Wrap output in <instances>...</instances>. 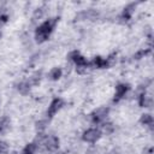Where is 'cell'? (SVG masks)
Listing matches in <instances>:
<instances>
[{"label":"cell","mask_w":154,"mask_h":154,"mask_svg":"<svg viewBox=\"0 0 154 154\" xmlns=\"http://www.w3.org/2000/svg\"><path fill=\"white\" fill-rule=\"evenodd\" d=\"M58 22H59V17H52L42 22L35 30V41L37 43L46 42L51 37L52 32L54 31Z\"/></svg>","instance_id":"6da1fadb"},{"label":"cell","mask_w":154,"mask_h":154,"mask_svg":"<svg viewBox=\"0 0 154 154\" xmlns=\"http://www.w3.org/2000/svg\"><path fill=\"white\" fill-rule=\"evenodd\" d=\"M108 112H109V108L106 107V106H101V107L95 108V109L90 113V120H91V123L95 124V125L102 124V123L105 122V119L107 118Z\"/></svg>","instance_id":"7a4b0ae2"},{"label":"cell","mask_w":154,"mask_h":154,"mask_svg":"<svg viewBox=\"0 0 154 154\" xmlns=\"http://www.w3.org/2000/svg\"><path fill=\"white\" fill-rule=\"evenodd\" d=\"M65 106V101H64V99H61V97H59V96H57V97H54V99H52V101L49 102V105H48V108H47V112H46V114H47V118L48 119H52L63 107Z\"/></svg>","instance_id":"3957f363"},{"label":"cell","mask_w":154,"mask_h":154,"mask_svg":"<svg viewBox=\"0 0 154 154\" xmlns=\"http://www.w3.org/2000/svg\"><path fill=\"white\" fill-rule=\"evenodd\" d=\"M102 136V131L99 128H89L83 131L82 134V140L87 143H95L97 142Z\"/></svg>","instance_id":"277c9868"},{"label":"cell","mask_w":154,"mask_h":154,"mask_svg":"<svg viewBox=\"0 0 154 154\" xmlns=\"http://www.w3.org/2000/svg\"><path fill=\"white\" fill-rule=\"evenodd\" d=\"M69 58L70 60L77 66V69H87L88 66H90V63L88 61V59L81 54L78 51H73L69 54Z\"/></svg>","instance_id":"5b68a950"},{"label":"cell","mask_w":154,"mask_h":154,"mask_svg":"<svg viewBox=\"0 0 154 154\" xmlns=\"http://www.w3.org/2000/svg\"><path fill=\"white\" fill-rule=\"evenodd\" d=\"M130 90V84L129 83H118L116 85V90H114V96H113V102H119L120 100H123L125 97V95L128 94V91Z\"/></svg>","instance_id":"8992f818"},{"label":"cell","mask_w":154,"mask_h":154,"mask_svg":"<svg viewBox=\"0 0 154 154\" xmlns=\"http://www.w3.org/2000/svg\"><path fill=\"white\" fill-rule=\"evenodd\" d=\"M43 144H45V148H46L47 150L54 152V150H57V149L59 148V146H60V140H59V137L55 136V135H49V136L46 137Z\"/></svg>","instance_id":"52a82bcc"},{"label":"cell","mask_w":154,"mask_h":154,"mask_svg":"<svg viewBox=\"0 0 154 154\" xmlns=\"http://www.w3.org/2000/svg\"><path fill=\"white\" fill-rule=\"evenodd\" d=\"M137 5H138V2H130V4H128V5L123 8V11H122V14H120L122 19H124V20H130V19L132 18L134 13H135V10H136V6H137Z\"/></svg>","instance_id":"ba28073f"},{"label":"cell","mask_w":154,"mask_h":154,"mask_svg":"<svg viewBox=\"0 0 154 154\" xmlns=\"http://www.w3.org/2000/svg\"><path fill=\"white\" fill-rule=\"evenodd\" d=\"M89 63H90V66H93L94 69H99V70H101V69H109L107 59L103 58V57H100V55L94 57L93 60L89 61Z\"/></svg>","instance_id":"9c48e42d"},{"label":"cell","mask_w":154,"mask_h":154,"mask_svg":"<svg viewBox=\"0 0 154 154\" xmlns=\"http://www.w3.org/2000/svg\"><path fill=\"white\" fill-rule=\"evenodd\" d=\"M137 102H138L140 107H150L152 106V96L149 94H147L146 91H142L138 95Z\"/></svg>","instance_id":"30bf717a"},{"label":"cell","mask_w":154,"mask_h":154,"mask_svg":"<svg viewBox=\"0 0 154 154\" xmlns=\"http://www.w3.org/2000/svg\"><path fill=\"white\" fill-rule=\"evenodd\" d=\"M10 128H11V118L8 116L0 117V135L7 134Z\"/></svg>","instance_id":"8fae6325"},{"label":"cell","mask_w":154,"mask_h":154,"mask_svg":"<svg viewBox=\"0 0 154 154\" xmlns=\"http://www.w3.org/2000/svg\"><path fill=\"white\" fill-rule=\"evenodd\" d=\"M140 123H141L143 126H147V128H149L150 130H153L154 119H153V116H152L150 113H143V114H141V117H140Z\"/></svg>","instance_id":"7c38bea8"},{"label":"cell","mask_w":154,"mask_h":154,"mask_svg":"<svg viewBox=\"0 0 154 154\" xmlns=\"http://www.w3.org/2000/svg\"><path fill=\"white\" fill-rule=\"evenodd\" d=\"M61 76H63V70H61V67H59V66H55V67H53L51 71H49V73H48V78L51 79V81H59L60 78H61Z\"/></svg>","instance_id":"4fadbf2b"},{"label":"cell","mask_w":154,"mask_h":154,"mask_svg":"<svg viewBox=\"0 0 154 154\" xmlns=\"http://www.w3.org/2000/svg\"><path fill=\"white\" fill-rule=\"evenodd\" d=\"M31 89V84L29 83V81H23L18 84V91L22 95H26Z\"/></svg>","instance_id":"5bb4252c"},{"label":"cell","mask_w":154,"mask_h":154,"mask_svg":"<svg viewBox=\"0 0 154 154\" xmlns=\"http://www.w3.org/2000/svg\"><path fill=\"white\" fill-rule=\"evenodd\" d=\"M36 148H37V146H36L35 142H29V143H26L24 146V148L22 149L20 154H35Z\"/></svg>","instance_id":"9a60e30c"},{"label":"cell","mask_w":154,"mask_h":154,"mask_svg":"<svg viewBox=\"0 0 154 154\" xmlns=\"http://www.w3.org/2000/svg\"><path fill=\"white\" fill-rule=\"evenodd\" d=\"M150 52H152V51H150V48H142V49L137 51V52L134 54V59L140 60V59H142V58L147 57V55H148Z\"/></svg>","instance_id":"2e32d148"},{"label":"cell","mask_w":154,"mask_h":154,"mask_svg":"<svg viewBox=\"0 0 154 154\" xmlns=\"http://www.w3.org/2000/svg\"><path fill=\"white\" fill-rule=\"evenodd\" d=\"M113 125L112 123H102V130L101 131H105L106 134H111L113 131Z\"/></svg>","instance_id":"e0dca14e"},{"label":"cell","mask_w":154,"mask_h":154,"mask_svg":"<svg viewBox=\"0 0 154 154\" xmlns=\"http://www.w3.org/2000/svg\"><path fill=\"white\" fill-rule=\"evenodd\" d=\"M7 22H8V16L2 12V13L0 14V29H1V26H4Z\"/></svg>","instance_id":"ac0fdd59"},{"label":"cell","mask_w":154,"mask_h":154,"mask_svg":"<svg viewBox=\"0 0 154 154\" xmlns=\"http://www.w3.org/2000/svg\"><path fill=\"white\" fill-rule=\"evenodd\" d=\"M45 128H46V125H45V122H43V120L36 122V129H37L38 132H41L42 130H45Z\"/></svg>","instance_id":"d6986e66"},{"label":"cell","mask_w":154,"mask_h":154,"mask_svg":"<svg viewBox=\"0 0 154 154\" xmlns=\"http://www.w3.org/2000/svg\"><path fill=\"white\" fill-rule=\"evenodd\" d=\"M7 149H8L7 143L4 142V141H0V154H1V153H5Z\"/></svg>","instance_id":"ffe728a7"},{"label":"cell","mask_w":154,"mask_h":154,"mask_svg":"<svg viewBox=\"0 0 154 154\" xmlns=\"http://www.w3.org/2000/svg\"><path fill=\"white\" fill-rule=\"evenodd\" d=\"M1 36H2V32H1V29H0V38H1Z\"/></svg>","instance_id":"44dd1931"},{"label":"cell","mask_w":154,"mask_h":154,"mask_svg":"<svg viewBox=\"0 0 154 154\" xmlns=\"http://www.w3.org/2000/svg\"><path fill=\"white\" fill-rule=\"evenodd\" d=\"M1 13H2V10H1V8H0V14H1Z\"/></svg>","instance_id":"7402d4cb"}]
</instances>
